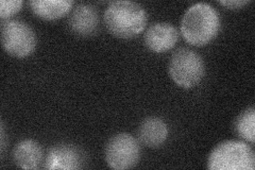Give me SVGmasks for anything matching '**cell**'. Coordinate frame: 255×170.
Masks as SVG:
<instances>
[{"label": "cell", "instance_id": "cell-1", "mask_svg": "<svg viewBox=\"0 0 255 170\" xmlns=\"http://www.w3.org/2000/svg\"><path fill=\"white\" fill-rule=\"evenodd\" d=\"M220 17L211 4L199 2L189 6L181 21V33L193 46H204L217 36Z\"/></svg>", "mask_w": 255, "mask_h": 170}, {"label": "cell", "instance_id": "cell-2", "mask_svg": "<svg viewBox=\"0 0 255 170\" xmlns=\"http://www.w3.org/2000/svg\"><path fill=\"white\" fill-rule=\"evenodd\" d=\"M103 19L112 35L119 38H132L145 30L148 15L146 10L136 2L115 0L108 5Z\"/></svg>", "mask_w": 255, "mask_h": 170}, {"label": "cell", "instance_id": "cell-3", "mask_svg": "<svg viewBox=\"0 0 255 170\" xmlns=\"http://www.w3.org/2000/svg\"><path fill=\"white\" fill-rule=\"evenodd\" d=\"M210 170H253L255 156L250 145L241 141H225L215 147L207 159Z\"/></svg>", "mask_w": 255, "mask_h": 170}, {"label": "cell", "instance_id": "cell-4", "mask_svg": "<svg viewBox=\"0 0 255 170\" xmlns=\"http://www.w3.org/2000/svg\"><path fill=\"white\" fill-rule=\"evenodd\" d=\"M168 71L175 84L183 88H190L198 85L203 79L205 64L198 52L182 47L172 53Z\"/></svg>", "mask_w": 255, "mask_h": 170}, {"label": "cell", "instance_id": "cell-5", "mask_svg": "<svg viewBox=\"0 0 255 170\" xmlns=\"http://www.w3.org/2000/svg\"><path fill=\"white\" fill-rule=\"evenodd\" d=\"M1 44L3 49L15 58H25L35 50L36 35L28 23L9 19L1 23Z\"/></svg>", "mask_w": 255, "mask_h": 170}, {"label": "cell", "instance_id": "cell-6", "mask_svg": "<svg viewBox=\"0 0 255 170\" xmlns=\"http://www.w3.org/2000/svg\"><path fill=\"white\" fill-rule=\"evenodd\" d=\"M139 158V143L131 134L117 133L111 137L106 146L107 164L113 169L133 168L137 165Z\"/></svg>", "mask_w": 255, "mask_h": 170}, {"label": "cell", "instance_id": "cell-7", "mask_svg": "<svg viewBox=\"0 0 255 170\" xmlns=\"http://www.w3.org/2000/svg\"><path fill=\"white\" fill-rule=\"evenodd\" d=\"M179 39V31L169 22H154L145 32L143 42L148 49L155 53L169 51Z\"/></svg>", "mask_w": 255, "mask_h": 170}, {"label": "cell", "instance_id": "cell-8", "mask_svg": "<svg viewBox=\"0 0 255 170\" xmlns=\"http://www.w3.org/2000/svg\"><path fill=\"white\" fill-rule=\"evenodd\" d=\"M84 166V156L73 145L59 144L51 147L47 153L45 168L75 170L81 169Z\"/></svg>", "mask_w": 255, "mask_h": 170}, {"label": "cell", "instance_id": "cell-9", "mask_svg": "<svg viewBox=\"0 0 255 170\" xmlns=\"http://www.w3.org/2000/svg\"><path fill=\"white\" fill-rule=\"evenodd\" d=\"M68 25L70 30L77 35H93L99 26V15L97 9L92 4H78L69 16Z\"/></svg>", "mask_w": 255, "mask_h": 170}, {"label": "cell", "instance_id": "cell-10", "mask_svg": "<svg viewBox=\"0 0 255 170\" xmlns=\"http://www.w3.org/2000/svg\"><path fill=\"white\" fill-rule=\"evenodd\" d=\"M137 136L141 145L149 148H158L168 137V127L162 118L150 116L141 121Z\"/></svg>", "mask_w": 255, "mask_h": 170}, {"label": "cell", "instance_id": "cell-11", "mask_svg": "<svg viewBox=\"0 0 255 170\" xmlns=\"http://www.w3.org/2000/svg\"><path fill=\"white\" fill-rule=\"evenodd\" d=\"M15 165L22 169H37L43 162V149L33 140H23L13 150Z\"/></svg>", "mask_w": 255, "mask_h": 170}, {"label": "cell", "instance_id": "cell-12", "mask_svg": "<svg viewBox=\"0 0 255 170\" xmlns=\"http://www.w3.org/2000/svg\"><path fill=\"white\" fill-rule=\"evenodd\" d=\"M32 12L39 18L54 20L62 18L73 9L71 0H31L29 2Z\"/></svg>", "mask_w": 255, "mask_h": 170}, {"label": "cell", "instance_id": "cell-13", "mask_svg": "<svg viewBox=\"0 0 255 170\" xmlns=\"http://www.w3.org/2000/svg\"><path fill=\"white\" fill-rule=\"evenodd\" d=\"M255 109L250 107L241 113L235 119L234 132L242 140L254 144L255 135Z\"/></svg>", "mask_w": 255, "mask_h": 170}, {"label": "cell", "instance_id": "cell-14", "mask_svg": "<svg viewBox=\"0 0 255 170\" xmlns=\"http://www.w3.org/2000/svg\"><path fill=\"white\" fill-rule=\"evenodd\" d=\"M23 2L21 0H1L0 1V17L2 21L9 20L10 17L18 13Z\"/></svg>", "mask_w": 255, "mask_h": 170}, {"label": "cell", "instance_id": "cell-15", "mask_svg": "<svg viewBox=\"0 0 255 170\" xmlns=\"http://www.w3.org/2000/svg\"><path fill=\"white\" fill-rule=\"evenodd\" d=\"M250 2H251L250 0H220V1H218V3L225 5V6L229 7V9H232V10L241 9L242 6L248 4Z\"/></svg>", "mask_w": 255, "mask_h": 170}, {"label": "cell", "instance_id": "cell-16", "mask_svg": "<svg viewBox=\"0 0 255 170\" xmlns=\"http://www.w3.org/2000/svg\"><path fill=\"white\" fill-rule=\"evenodd\" d=\"M4 147H5V135H4L3 125L1 124V152L4 151Z\"/></svg>", "mask_w": 255, "mask_h": 170}]
</instances>
